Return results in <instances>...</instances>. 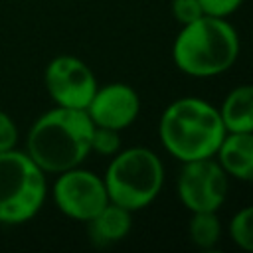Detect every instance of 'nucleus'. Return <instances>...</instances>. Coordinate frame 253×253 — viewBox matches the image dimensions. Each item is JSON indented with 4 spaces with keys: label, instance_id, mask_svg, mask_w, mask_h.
<instances>
[{
    "label": "nucleus",
    "instance_id": "nucleus-10",
    "mask_svg": "<svg viewBox=\"0 0 253 253\" xmlns=\"http://www.w3.org/2000/svg\"><path fill=\"white\" fill-rule=\"evenodd\" d=\"M215 158L229 178L253 182V132H227Z\"/></svg>",
    "mask_w": 253,
    "mask_h": 253
},
{
    "label": "nucleus",
    "instance_id": "nucleus-15",
    "mask_svg": "<svg viewBox=\"0 0 253 253\" xmlns=\"http://www.w3.org/2000/svg\"><path fill=\"white\" fill-rule=\"evenodd\" d=\"M121 150V130L107 126H93L91 134V152L101 156H115Z\"/></svg>",
    "mask_w": 253,
    "mask_h": 253
},
{
    "label": "nucleus",
    "instance_id": "nucleus-11",
    "mask_svg": "<svg viewBox=\"0 0 253 253\" xmlns=\"http://www.w3.org/2000/svg\"><path fill=\"white\" fill-rule=\"evenodd\" d=\"M87 223V233L91 243L105 247L123 241L132 229V211L109 202L97 215H93Z\"/></svg>",
    "mask_w": 253,
    "mask_h": 253
},
{
    "label": "nucleus",
    "instance_id": "nucleus-14",
    "mask_svg": "<svg viewBox=\"0 0 253 253\" xmlns=\"http://www.w3.org/2000/svg\"><path fill=\"white\" fill-rule=\"evenodd\" d=\"M227 231H229L231 241H233L239 249L253 253V206L241 208V210L231 217Z\"/></svg>",
    "mask_w": 253,
    "mask_h": 253
},
{
    "label": "nucleus",
    "instance_id": "nucleus-2",
    "mask_svg": "<svg viewBox=\"0 0 253 253\" xmlns=\"http://www.w3.org/2000/svg\"><path fill=\"white\" fill-rule=\"evenodd\" d=\"M219 109L200 97L172 101L160 117L158 136L170 156L180 162L213 158L225 138Z\"/></svg>",
    "mask_w": 253,
    "mask_h": 253
},
{
    "label": "nucleus",
    "instance_id": "nucleus-13",
    "mask_svg": "<svg viewBox=\"0 0 253 253\" xmlns=\"http://www.w3.org/2000/svg\"><path fill=\"white\" fill-rule=\"evenodd\" d=\"M190 241L200 249H211L221 237V223L217 211H192L188 223Z\"/></svg>",
    "mask_w": 253,
    "mask_h": 253
},
{
    "label": "nucleus",
    "instance_id": "nucleus-18",
    "mask_svg": "<svg viewBox=\"0 0 253 253\" xmlns=\"http://www.w3.org/2000/svg\"><path fill=\"white\" fill-rule=\"evenodd\" d=\"M16 142H18V126L8 117V113L0 109V152L16 148Z\"/></svg>",
    "mask_w": 253,
    "mask_h": 253
},
{
    "label": "nucleus",
    "instance_id": "nucleus-4",
    "mask_svg": "<svg viewBox=\"0 0 253 253\" xmlns=\"http://www.w3.org/2000/svg\"><path fill=\"white\" fill-rule=\"evenodd\" d=\"M164 164L146 146H130L111 156L103 182L109 202L138 211L150 206L164 186Z\"/></svg>",
    "mask_w": 253,
    "mask_h": 253
},
{
    "label": "nucleus",
    "instance_id": "nucleus-1",
    "mask_svg": "<svg viewBox=\"0 0 253 253\" xmlns=\"http://www.w3.org/2000/svg\"><path fill=\"white\" fill-rule=\"evenodd\" d=\"M93 121L85 109L53 107L45 111L28 130V156L49 174L81 166L91 152Z\"/></svg>",
    "mask_w": 253,
    "mask_h": 253
},
{
    "label": "nucleus",
    "instance_id": "nucleus-17",
    "mask_svg": "<svg viewBox=\"0 0 253 253\" xmlns=\"http://www.w3.org/2000/svg\"><path fill=\"white\" fill-rule=\"evenodd\" d=\"M200 4H202V10H204L206 16L227 18L235 10H239L243 0H200Z\"/></svg>",
    "mask_w": 253,
    "mask_h": 253
},
{
    "label": "nucleus",
    "instance_id": "nucleus-6",
    "mask_svg": "<svg viewBox=\"0 0 253 253\" xmlns=\"http://www.w3.org/2000/svg\"><path fill=\"white\" fill-rule=\"evenodd\" d=\"M176 190L188 211H217L227 198L229 176L215 156L182 162Z\"/></svg>",
    "mask_w": 253,
    "mask_h": 253
},
{
    "label": "nucleus",
    "instance_id": "nucleus-16",
    "mask_svg": "<svg viewBox=\"0 0 253 253\" xmlns=\"http://www.w3.org/2000/svg\"><path fill=\"white\" fill-rule=\"evenodd\" d=\"M170 8H172V16L176 18V22L180 26L190 24V22L204 16L200 0H172Z\"/></svg>",
    "mask_w": 253,
    "mask_h": 253
},
{
    "label": "nucleus",
    "instance_id": "nucleus-12",
    "mask_svg": "<svg viewBox=\"0 0 253 253\" xmlns=\"http://www.w3.org/2000/svg\"><path fill=\"white\" fill-rule=\"evenodd\" d=\"M219 115L227 132H253V85L233 87L225 95Z\"/></svg>",
    "mask_w": 253,
    "mask_h": 253
},
{
    "label": "nucleus",
    "instance_id": "nucleus-9",
    "mask_svg": "<svg viewBox=\"0 0 253 253\" xmlns=\"http://www.w3.org/2000/svg\"><path fill=\"white\" fill-rule=\"evenodd\" d=\"M85 111L95 126L125 130L140 113V97L126 83H109L97 87Z\"/></svg>",
    "mask_w": 253,
    "mask_h": 253
},
{
    "label": "nucleus",
    "instance_id": "nucleus-8",
    "mask_svg": "<svg viewBox=\"0 0 253 253\" xmlns=\"http://www.w3.org/2000/svg\"><path fill=\"white\" fill-rule=\"evenodd\" d=\"M43 83L51 101L69 109H87L99 87L91 67L75 55L53 57L45 67Z\"/></svg>",
    "mask_w": 253,
    "mask_h": 253
},
{
    "label": "nucleus",
    "instance_id": "nucleus-5",
    "mask_svg": "<svg viewBox=\"0 0 253 253\" xmlns=\"http://www.w3.org/2000/svg\"><path fill=\"white\" fill-rule=\"evenodd\" d=\"M47 194L45 172L28 152L10 148L0 152V223L30 221Z\"/></svg>",
    "mask_w": 253,
    "mask_h": 253
},
{
    "label": "nucleus",
    "instance_id": "nucleus-7",
    "mask_svg": "<svg viewBox=\"0 0 253 253\" xmlns=\"http://www.w3.org/2000/svg\"><path fill=\"white\" fill-rule=\"evenodd\" d=\"M53 202L67 217L89 221L109 204V196L101 176L75 166L57 174L53 184Z\"/></svg>",
    "mask_w": 253,
    "mask_h": 253
},
{
    "label": "nucleus",
    "instance_id": "nucleus-3",
    "mask_svg": "<svg viewBox=\"0 0 253 253\" xmlns=\"http://www.w3.org/2000/svg\"><path fill=\"white\" fill-rule=\"evenodd\" d=\"M239 34L227 18L202 16L184 24L172 43L174 65L190 77H215L239 57Z\"/></svg>",
    "mask_w": 253,
    "mask_h": 253
}]
</instances>
